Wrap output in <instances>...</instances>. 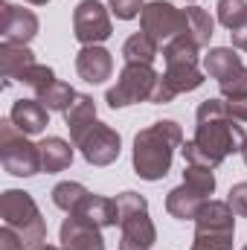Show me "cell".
Masks as SVG:
<instances>
[{
	"label": "cell",
	"mask_w": 247,
	"mask_h": 250,
	"mask_svg": "<svg viewBox=\"0 0 247 250\" xmlns=\"http://www.w3.org/2000/svg\"><path fill=\"white\" fill-rule=\"evenodd\" d=\"M247 143V134L242 125L230 117H218V120H204L198 123L195 140H189L181 146L186 166H204V169H215L221 166L230 154L242 151Z\"/></svg>",
	"instance_id": "cell-1"
},
{
	"label": "cell",
	"mask_w": 247,
	"mask_h": 250,
	"mask_svg": "<svg viewBox=\"0 0 247 250\" xmlns=\"http://www.w3.org/2000/svg\"><path fill=\"white\" fill-rule=\"evenodd\" d=\"M163 59H166V73L157 79L154 93H151L148 102L163 105V102H172L178 93L201 87L204 76L198 70V44L192 41V35L184 32V35L172 38L163 47Z\"/></svg>",
	"instance_id": "cell-2"
},
{
	"label": "cell",
	"mask_w": 247,
	"mask_h": 250,
	"mask_svg": "<svg viewBox=\"0 0 247 250\" xmlns=\"http://www.w3.org/2000/svg\"><path fill=\"white\" fill-rule=\"evenodd\" d=\"M184 146V131L172 120L148 125L134 140V169L143 181H160L169 175L175 148Z\"/></svg>",
	"instance_id": "cell-3"
},
{
	"label": "cell",
	"mask_w": 247,
	"mask_h": 250,
	"mask_svg": "<svg viewBox=\"0 0 247 250\" xmlns=\"http://www.w3.org/2000/svg\"><path fill=\"white\" fill-rule=\"evenodd\" d=\"M0 215H3V224L12 227L21 236V242H23L26 250H38L44 245L47 224H44L35 201L26 192H18V189L3 192V198H0Z\"/></svg>",
	"instance_id": "cell-4"
},
{
	"label": "cell",
	"mask_w": 247,
	"mask_h": 250,
	"mask_svg": "<svg viewBox=\"0 0 247 250\" xmlns=\"http://www.w3.org/2000/svg\"><path fill=\"white\" fill-rule=\"evenodd\" d=\"M212 192H215V175H212V169H204V166H186L184 184L169 192V198H166V209H169V215L178 218V221L195 218L198 209L209 201Z\"/></svg>",
	"instance_id": "cell-5"
},
{
	"label": "cell",
	"mask_w": 247,
	"mask_h": 250,
	"mask_svg": "<svg viewBox=\"0 0 247 250\" xmlns=\"http://www.w3.org/2000/svg\"><path fill=\"white\" fill-rule=\"evenodd\" d=\"M120 207V227H123V245L120 250H151L157 233L148 218V204L137 192H123L117 195Z\"/></svg>",
	"instance_id": "cell-6"
},
{
	"label": "cell",
	"mask_w": 247,
	"mask_h": 250,
	"mask_svg": "<svg viewBox=\"0 0 247 250\" xmlns=\"http://www.w3.org/2000/svg\"><path fill=\"white\" fill-rule=\"evenodd\" d=\"M0 160L6 166L9 175L18 178H29L41 172V148L32 146L26 140L23 131H18V125L12 120L0 123Z\"/></svg>",
	"instance_id": "cell-7"
},
{
	"label": "cell",
	"mask_w": 247,
	"mask_h": 250,
	"mask_svg": "<svg viewBox=\"0 0 247 250\" xmlns=\"http://www.w3.org/2000/svg\"><path fill=\"white\" fill-rule=\"evenodd\" d=\"M157 79L160 76L151 70V64H125L117 84L105 93V102L111 108H125V105H134V102H145V99H151Z\"/></svg>",
	"instance_id": "cell-8"
},
{
	"label": "cell",
	"mask_w": 247,
	"mask_h": 250,
	"mask_svg": "<svg viewBox=\"0 0 247 250\" xmlns=\"http://www.w3.org/2000/svg\"><path fill=\"white\" fill-rule=\"evenodd\" d=\"M140 23H143V32L157 47H166L172 38L186 32V9H178L166 0H151V3L143 6Z\"/></svg>",
	"instance_id": "cell-9"
},
{
	"label": "cell",
	"mask_w": 247,
	"mask_h": 250,
	"mask_svg": "<svg viewBox=\"0 0 247 250\" xmlns=\"http://www.w3.org/2000/svg\"><path fill=\"white\" fill-rule=\"evenodd\" d=\"M204 67L206 73L218 82L221 93L227 99H239V96H247V67L242 64V59L227 50V47H215L204 56Z\"/></svg>",
	"instance_id": "cell-10"
},
{
	"label": "cell",
	"mask_w": 247,
	"mask_h": 250,
	"mask_svg": "<svg viewBox=\"0 0 247 250\" xmlns=\"http://www.w3.org/2000/svg\"><path fill=\"white\" fill-rule=\"evenodd\" d=\"M73 35L82 47H96L111 38V18L99 0H82L73 12Z\"/></svg>",
	"instance_id": "cell-11"
},
{
	"label": "cell",
	"mask_w": 247,
	"mask_h": 250,
	"mask_svg": "<svg viewBox=\"0 0 247 250\" xmlns=\"http://www.w3.org/2000/svg\"><path fill=\"white\" fill-rule=\"evenodd\" d=\"M84 154L87 163L93 166H108L120 157V134L105 123H93L76 143Z\"/></svg>",
	"instance_id": "cell-12"
},
{
	"label": "cell",
	"mask_w": 247,
	"mask_h": 250,
	"mask_svg": "<svg viewBox=\"0 0 247 250\" xmlns=\"http://www.w3.org/2000/svg\"><path fill=\"white\" fill-rule=\"evenodd\" d=\"M102 227L93 224L90 218L70 212L62 224V248L64 250H105L102 242Z\"/></svg>",
	"instance_id": "cell-13"
},
{
	"label": "cell",
	"mask_w": 247,
	"mask_h": 250,
	"mask_svg": "<svg viewBox=\"0 0 247 250\" xmlns=\"http://www.w3.org/2000/svg\"><path fill=\"white\" fill-rule=\"evenodd\" d=\"M0 32H3V44H26L38 32V18L29 9H18L12 3H3V9H0Z\"/></svg>",
	"instance_id": "cell-14"
},
{
	"label": "cell",
	"mask_w": 247,
	"mask_h": 250,
	"mask_svg": "<svg viewBox=\"0 0 247 250\" xmlns=\"http://www.w3.org/2000/svg\"><path fill=\"white\" fill-rule=\"evenodd\" d=\"M76 73L87 82V84H102L105 79H111L114 73V59L108 50L96 47H82V53L76 56Z\"/></svg>",
	"instance_id": "cell-15"
},
{
	"label": "cell",
	"mask_w": 247,
	"mask_h": 250,
	"mask_svg": "<svg viewBox=\"0 0 247 250\" xmlns=\"http://www.w3.org/2000/svg\"><path fill=\"white\" fill-rule=\"evenodd\" d=\"M9 120L18 125V131H23L26 137L29 134H41L47 125H50V108L41 102V99H18Z\"/></svg>",
	"instance_id": "cell-16"
},
{
	"label": "cell",
	"mask_w": 247,
	"mask_h": 250,
	"mask_svg": "<svg viewBox=\"0 0 247 250\" xmlns=\"http://www.w3.org/2000/svg\"><path fill=\"white\" fill-rule=\"evenodd\" d=\"M79 215H84V218H90L93 224H99V227H114V224H120V207H117V201L114 198H102V195H87L82 204H79V209H76ZM70 215V212H67Z\"/></svg>",
	"instance_id": "cell-17"
},
{
	"label": "cell",
	"mask_w": 247,
	"mask_h": 250,
	"mask_svg": "<svg viewBox=\"0 0 247 250\" xmlns=\"http://www.w3.org/2000/svg\"><path fill=\"white\" fill-rule=\"evenodd\" d=\"M32 64H35V59L23 44H3L0 47V73L6 82H15V79L21 82Z\"/></svg>",
	"instance_id": "cell-18"
},
{
	"label": "cell",
	"mask_w": 247,
	"mask_h": 250,
	"mask_svg": "<svg viewBox=\"0 0 247 250\" xmlns=\"http://www.w3.org/2000/svg\"><path fill=\"white\" fill-rule=\"evenodd\" d=\"M64 123L70 128V137H73V143H79V137L90 128V125L96 123V105H93V99L90 96H76V102L64 111Z\"/></svg>",
	"instance_id": "cell-19"
},
{
	"label": "cell",
	"mask_w": 247,
	"mask_h": 250,
	"mask_svg": "<svg viewBox=\"0 0 247 250\" xmlns=\"http://www.w3.org/2000/svg\"><path fill=\"white\" fill-rule=\"evenodd\" d=\"M38 148H41V169L44 172H62L73 160V148L62 137H47V140H41Z\"/></svg>",
	"instance_id": "cell-20"
},
{
	"label": "cell",
	"mask_w": 247,
	"mask_h": 250,
	"mask_svg": "<svg viewBox=\"0 0 247 250\" xmlns=\"http://www.w3.org/2000/svg\"><path fill=\"white\" fill-rule=\"evenodd\" d=\"M212 29H215V21L209 18V12H204L198 6H189L186 9V35H192V41L198 47H206L209 44Z\"/></svg>",
	"instance_id": "cell-21"
},
{
	"label": "cell",
	"mask_w": 247,
	"mask_h": 250,
	"mask_svg": "<svg viewBox=\"0 0 247 250\" xmlns=\"http://www.w3.org/2000/svg\"><path fill=\"white\" fill-rule=\"evenodd\" d=\"M123 56H125V64H151L157 59V44L145 32H137V35H131L125 41Z\"/></svg>",
	"instance_id": "cell-22"
},
{
	"label": "cell",
	"mask_w": 247,
	"mask_h": 250,
	"mask_svg": "<svg viewBox=\"0 0 247 250\" xmlns=\"http://www.w3.org/2000/svg\"><path fill=\"white\" fill-rule=\"evenodd\" d=\"M76 96H79V93H76V90H73L67 82L56 79V82H50V84H47V87H44V90H41L35 99H41V102H44L50 111H62V114H64V111H67V108L76 102Z\"/></svg>",
	"instance_id": "cell-23"
},
{
	"label": "cell",
	"mask_w": 247,
	"mask_h": 250,
	"mask_svg": "<svg viewBox=\"0 0 247 250\" xmlns=\"http://www.w3.org/2000/svg\"><path fill=\"white\" fill-rule=\"evenodd\" d=\"M87 195H90V192L82 187V184L64 181V184H59V187L53 189V204H56L59 209H64V212H76L79 204H82Z\"/></svg>",
	"instance_id": "cell-24"
},
{
	"label": "cell",
	"mask_w": 247,
	"mask_h": 250,
	"mask_svg": "<svg viewBox=\"0 0 247 250\" xmlns=\"http://www.w3.org/2000/svg\"><path fill=\"white\" fill-rule=\"evenodd\" d=\"M192 250H233V230H195Z\"/></svg>",
	"instance_id": "cell-25"
},
{
	"label": "cell",
	"mask_w": 247,
	"mask_h": 250,
	"mask_svg": "<svg viewBox=\"0 0 247 250\" xmlns=\"http://www.w3.org/2000/svg\"><path fill=\"white\" fill-rule=\"evenodd\" d=\"M218 21L233 32L247 21V0H218Z\"/></svg>",
	"instance_id": "cell-26"
},
{
	"label": "cell",
	"mask_w": 247,
	"mask_h": 250,
	"mask_svg": "<svg viewBox=\"0 0 247 250\" xmlns=\"http://www.w3.org/2000/svg\"><path fill=\"white\" fill-rule=\"evenodd\" d=\"M21 82H23L26 87H32V90H35V96H38V93H41L50 82H56V73H53L50 67H44V64H32Z\"/></svg>",
	"instance_id": "cell-27"
},
{
	"label": "cell",
	"mask_w": 247,
	"mask_h": 250,
	"mask_svg": "<svg viewBox=\"0 0 247 250\" xmlns=\"http://www.w3.org/2000/svg\"><path fill=\"white\" fill-rule=\"evenodd\" d=\"M111 3V12L120 18V21H131V18H137L140 12H143V0H108Z\"/></svg>",
	"instance_id": "cell-28"
},
{
	"label": "cell",
	"mask_w": 247,
	"mask_h": 250,
	"mask_svg": "<svg viewBox=\"0 0 247 250\" xmlns=\"http://www.w3.org/2000/svg\"><path fill=\"white\" fill-rule=\"evenodd\" d=\"M227 204L233 207L236 215L247 218V184H236V187L230 189V201H227Z\"/></svg>",
	"instance_id": "cell-29"
},
{
	"label": "cell",
	"mask_w": 247,
	"mask_h": 250,
	"mask_svg": "<svg viewBox=\"0 0 247 250\" xmlns=\"http://www.w3.org/2000/svg\"><path fill=\"white\" fill-rule=\"evenodd\" d=\"M224 105H227V117H230V120L247 123V96H239V99H224Z\"/></svg>",
	"instance_id": "cell-30"
},
{
	"label": "cell",
	"mask_w": 247,
	"mask_h": 250,
	"mask_svg": "<svg viewBox=\"0 0 247 250\" xmlns=\"http://www.w3.org/2000/svg\"><path fill=\"white\" fill-rule=\"evenodd\" d=\"M0 250H26L23 242H21V236H18L12 227H6V224H3V230H0Z\"/></svg>",
	"instance_id": "cell-31"
},
{
	"label": "cell",
	"mask_w": 247,
	"mask_h": 250,
	"mask_svg": "<svg viewBox=\"0 0 247 250\" xmlns=\"http://www.w3.org/2000/svg\"><path fill=\"white\" fill-rule=\"evenodd\" d=\"M230 35H233V47H236V50H247V21L239 29H233Z\"/></svg>",
	"instance_id": "cell-32"
},
{
	"label": "cell",
	"mask_w": 247,
	"mask_h": 250,
	"mask_svg": "<svg viewBox=\"0 0 247 250\" xmlns=\"http://www.w3.org/2000/svg\"><path fill=\"white\" fill-rule=\"evenodd\" d=\"M29 3H35V6H44V3H47V0H29Z\"/></svg>",
	"instance_id": "cell-33"
},
{
	"label": "cell",
	"mask_w": 247,
	"mask_h": 250,
	"mask_svg": "<svg viewBox=\"0 0 247 250\" xmlns=\"http://www.w3.org/2000/svg\"><path fill=\"white\" fill-rule=\"evenodd\" d=\"M242 157H245V163H247V143H245V148H242Z\"/></svg>",
	"instance_id": "cell-34"
},
{
	"label": "cell",
	"mask_w": 247,
	"mask_h": 250,
	"mask_svg": "<svg viewBox=\"0 0 247 250\" xmlns=\"http://www.w3.org/2000/svg\"><path fill=\"white\" fill-rule=\"evenodd\" d=\"M38 250H59V248H50V245H41Z\"/></svg>",
	"instance_id": "cell-35"
},
{
	"label": "cell",
	"mask_w": 247,
	"mask_h": 250,
	"mask_svg": "<svg viewBox=\"0 0 247 250\" xmlns=\"http://www.w3.org/2000/svg\"><path fill=\"white\" fill-rule=\"evenodd\" d=\"M242 250H247V245H245V248H242Z\"/></svg>",
	"instance_id": "cell-36"
}]
</instances>
